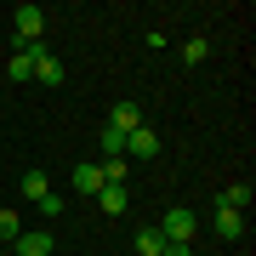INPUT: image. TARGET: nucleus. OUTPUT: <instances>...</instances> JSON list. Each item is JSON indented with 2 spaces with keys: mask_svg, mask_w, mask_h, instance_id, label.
<instances>
[{
  "mask_svg": "<svg viewBox=\"0 0 256 256\" xmlns=\"http://www.w3.org/2000/svg\"><path fill=\"white\" fill-rule=\"evenodd\" d=\"M131 245H137L142 256H165V234L154 228V222H148V228H137V239H131Z\"/></svg>",
  "mask_w": 256,
  "mask_h": 256,
  "instance_id": "nucleus-7",
  "label": "nucleus"
},
{
  "mask_svg": "<svg viewBox=\"0 0 256 256\" xmlns=\"http://www.w3.org/2000/svg\"><path fill=\"white\" fill-rule=\"evenodd\" d=\"M245 205H250V188L245 182H234V188L216 194V210H245Z\"/></svg>",
  "mask_w": 256,
  "mask_h": 256,
  "instance_id": "nucleus-8",
  "label": "nucleus"
},
{
  "mask_svg": "<svg viewBox=\"0 0 256 256\" xmlns=\"http://www.w3.org/2000/svg\"><path fill=\"white\" fill-rule=\"evenodd\" d=\"M0 256H12V250H0Z\"/></svg>",
  "mask_w": 256,
  "mask_h": 256,
  "instance_id": "nucleus-15",
  "label": "nucleus"
},
{
  "mask_svg": "<svg viewBox=\"0 0 256 256\" xmlns=\"http://www.w3.org/2000/svg\"><path fill=\"white\" fill-rule=\"evenodd\" d=\"M74 188H80V194H97L102 188V171H97V165H74Z\"/></svg>",
  "mask_w": 256,
  "mask_h": 256,
  "instance_id": "nucleus-11",
  "label": "nucleus"
},
{
  "mask_svg": "<svg viewBox=\"0 0 256 256\" xmlns=\"http://www.w3.org/2000/svg\"><path fill=\"white\" fill-rule=\"evenodd\" d=\"M52 245H57L52 234H18V250L12 256H52Z\"/></svg>",
  "mask_w": 256,
  "mask_h": 256,
  "instance_id": "nucleus-6",
  "label": "nucleus"
},
{
  "mask_svg": "<svg viewBox=\"0 0 256 256\" xmlns=\"http://www.w3.org/2000/svg\"><path fill=\"white\" fill-rule=\"evenodd\" d=\"M126 154H137V160H154V154H160V137H154L148 126H137V131L126 137Z\"/></svg>",
  "mask_w": 256,
  "mask_h": 256,
  "instance_id": "nucleus-5",
  "label": "nucleus"
},
{
  "mask_svg": "<svg viewBox=\"0 0 256 256\" xmlns=\"http://www.w3.org/2000/svg\"><path fill=\"white\" fill-rule=\"evenodd\" d=\"M108 126H114V131H126V137H131V131L142 126V108H137V102H114V108H108Z\"/></svg>",
  "mask_w": 256,
  "mask_h": 256,
  "instance_id": "nucleus-4",
  "label": "nucleus"
},
{
  "mask_svg": "<svg viewBox=\"0 0 256 256\" xmlns=\"http://www.w3.org/2000/svg\"><path fill=\"white\" fill-rule=\"evenodd\" d=\"M23 228H18V210H6V205H0V239H18Z\"/></svg>",
  "mask_w": 256,
  "mask_h": 256,
  "instance_id": "nucleus-14",
  "label": "nucleus"
},
{
  "mask_svg": "<svg viewBox=\"0 0 256 256\" xmlns=\"http://www.w3.org/2000/svg\"><path fill=\"white\" fill-rule=\"evenodd\" d=\"M97 171H102V182H114V188H126V171H131V165H126V160H102Z\"/></svg>",
  "mask_w": 256,
  "mask_h": 256,
  "instance_id": "nucleus-13",
  "label": "nucleus"
},
{
  "mask_svg": "<svg viewBox=\"0 0 256 256\" xmlns=\"http://www.w3.org/2000/svg\"><path fill=\"white\" fill-rule=\"evenodd\" d=\"M40 28H46V12L40 6H18V46H34Z\"/></svg>",
  "mask_w": 256,
  "mask_h": 256,
  "instance_id": "nucleus-2",
  "label": "nucleus"
},
{
  "mask_svg": "<svg viewBox=\"0 0 256 256\" xmlns=\"http://www.w3.org/2000/svg\"><path fill=\"white\" fill-rule=\"evenodd\" d=\"M6 74H12L18 86H23V80H34V57H28V52L18 46V52H12V63H6Z\"/></svg>",
  "mask_w": 256,
  "mask_h": 256,
  "instance_id": "nucleus-10",
  "label": "nucleus"
},
{
  "mask_svg": "<svg viewBox=\"0 0 256 256\" xmlns=\"http://www.w3.org/2000/svg\"><path fill=\"white\" fill-rule=\"evenodd\" d=\"M97 205H102V216H126V210H131V194L114 188V182H102L97 188Z\"/></svg>",
  "mask_w": 256,
  "mask_h": 256,
  "instance_id": "nucleus-3",
  "label": "nucleus"
},
{
  "mask_svg": "<svg viewBox=\"0 0 256 256\" xmlns=\"http://www.w3.org/2000/svg\"><path fill=\"white\" fill-rule=\"evenodd\" d=\"M154 228L165 234V245H194V234H200V216H194V210H182V205H171V210L154 222Z\"/></svg>",
  "mask_w": 256,
  "mask_h": 256,
  "instance_id": "nucleus-1",
  "label": "nucleus"
},
{
  "mask_svg": "<svg viewBox=\"0 0 256 256\" xmlns=\"http://www.w3.org/2000/svg\"><path fill=\"white\" fill-rule=\"evenodd\" d=\"M216 234L222 239H239V234H245V216H239V210H216Z\"/></svg>",
  "mask_w": 256,
  "mask_h": 256,
  "instance_id": "nucleus-12",
  "label": "nucleus"
},
{
  "mask_svg": "<svg viewBox=\"0 0 256 256\" xmlns=\"http://www.w3.org/2000/svg\"><path fill=\"white\" fill-rule=\"evenodd\" d=\"M18 188H23V200H34V205L52 194V188H46V171H23V182H18Z\"/></svg>",
  "mask_w": 256,
  "mask_h": 256,
  "instance_id": "nucleus-9",
  "label": "nucleus"
}]
</instances>
